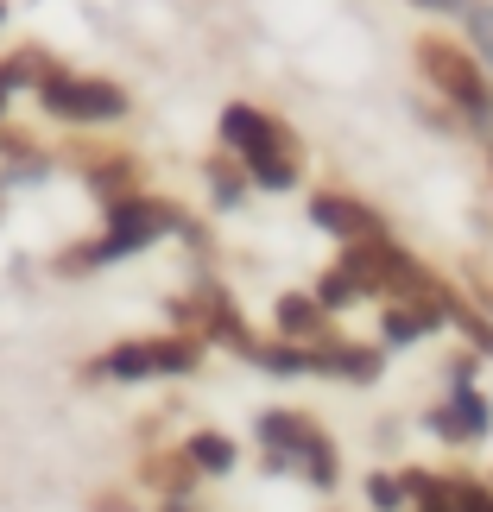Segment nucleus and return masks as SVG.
I'll use <instances>...</instances> for the list:
<instances>
[{"label":"nucleus","mask_w":493,"mask_h":512,"mask_svg":"<svg viewBox=\"0 0 493 512\" xmlns=\"http://www.w3.org/2000/svg\"><path fill=\"white\" fill-rule=\"evenodd\" d=\"M32 89H38V102H45L57 121H121L127 114V89L108 83V76H70V70L45 64Z\"/></svg>","instance_id":"obj_3"},{"label":"nucleus","mask_w":493,"mask_h":512,"mask_svg":"<svg viewBox=\"0 0 493 512\" xmlns=\"http://www.w3.org/2000/svg\"><path fill=\"white\" fill-rule=\"evenodd\" d=\"M418 70H424V83L449 95L468 121H493V89H487V70L468 57L456 38H443V32H424L418 38Z\"/></svg>","instance_id":"obj_2"},{"label":"nucleus","mask_w":493,"mask_h":512,"mask_svg":"<svg viewBox=\"0 0 493 512\" xmlns=\"http://www.w3.org/2000/svg\"><path fill=\"white\" fill-rule=\"evenodd\" d=\"M184 462L190 468H209V475H228V468H234V449H228L222 430H196V437L184 443Z\"/></svg>","instance_id":"obj_9"},{"label":"nucleus","mask_w":493,"mask_h":512,"mask_svg":"<svg viewBox=\"0 0 493 512\" xmlns=\"http://www.w3.org/2000/svg\"><path fill=\"white\" fill-rule=\"evenodd\" d=\"M279 329L291 342H329V304L323 298H279Z\"/></svg>","instance_id":"obj_8"},{"label":"nucleus","mask_w":493,"mask_h":512,"mask_svg":"<svg viewBox=\"0 0 493 512\" xmlns=\"http://www.w3.org/2000/svg\"><path fill=\"white\" fill-rule=\"evenodd\" d=\"M0 19H7V0H0Z\"/></svg>","instance_id":"obj_15"},{"label":"nucleus","mask_w":493,"mask_h":512,"mask_svg":"<svg viewBox=\"0 0 493 512\" xmlns=\"http://www.w3.org/2000/svg\"><path fill=\"white\" fill-rule=\"evenodd\" d=\"M165 512H184V506H177V500H171V506H165Z\"/></svg>","instance_id":"obj_14"},{"label":"nucleus","mask_w":493,"mask_h":512,"mask_svg":"<svg viewBox=\"0 0 493 512\" xmlns=\"http://www.w3.org/2000/svg\"><path fill=\"white\" fill-rule=\"evenodd\" d=\"M418 7H462V0H418Z\"/></svg>","instance_id":"obj_12"},{"label":"nucleus","mask_w":493,"mask_h":512,"mask_svg":"<svg viewBox=\"0 0 493 512\" xmlns=\"http://www.w3.org/2000/svg\"><path fill=\"white\" fill-rule=\"evenodd\" d=\"M260 437L272 443V456L298 462L317 487L335 481V449H329V437L310 418H298V411H266V418H260Z\"/></svg>","instance_id":"obj_6"},{"label":"nucleus","mask_w":493,"mask_h":512,"mask_svg":"<svg viewBox=\"0 0 493 512\" xmlns=\"http://www.w3.org/2000/svg\"><path fill=\"white\" fill-rule=\"evenodd\" d=\"M222 146L247 165L253 184H266V190H291V184H298V140H291L272 114L234 102L222 114Z\"/></svg>","instance_id":"obj_1"},{"label":"nucleus","mask_w":493,"mask_h":512,"mask_svg":"<svg viewBox=\"0 0 493 512\" xmlns=\"http://www.w3.org/2000/svg\"><path fill=\"white\" fill-rule=\"evenodd\" d=\"M203 361V336H140V342H121L108 348L95 373L108 380H152V373H190Z\"/></svg>","instance_id":"obj_4"},{"label":"nucleus","mask_w":493,"mask_h":512,"mask_svg":"<svg viewBox=\"0 0 493 512\" xmlns=\"http://www.w3.org/2000/svg\"><path fill=\"white\" fill-rule=\"evenodd\" d=\"M165 228H177V209L159 203V196H146V190H133L121 203H108V241L95 247L89 260L102 266V260H121V253H140V247L159 241Z\"/></svg>","instance_id":"obj_5"},{"label":"nucleus","mask_w":493,"mask_h":512,"mask_svg":"<svg viewBox=\"0 0 493 512\" xmlns=\"http://www.w3.org/2000/svg\"><path fill=\"white\" fill-rule=\"evenodd\" d=\"M0 108H7V83H0Z\"/></svg>","instance_id":"obj_13"},{"label":"nucleus","mask_w":493,"mask_h":512,"mask_svg":"<svg viewBox=\"0 0 493 512\" xmlns=\"http://www.w3.org/2000/svg\"><path fill=\"white\" fill-rule=\"evenodd\" d=\"M310 215H317L323 228H335L342 241H373V234H386V222H380L367 203H354V196H317V203H310Z\"/></svg>","instance_id":"obj_7"},{"label":"nucleus","mask_w":493,"mask_h":512,"mask_svg":"<svg viewBox=\"0 0 493 512\" xmlns=\"http://www.w3.org/2000/svg\"><path fill=\"white\" fill-rule=\"evenodd\" d=\"M89 512H133V506H127V500H121V494H102V500H95V506H89Z\"/></svg>","instance_id":"obj_11"},{"label":"nucleus","mask_w":493,"mask_h":512,"mask_svg":"<svg viewBox=\"0 0 493 512\" xmlns=\"http://www.w3.org/2000/svg\"><path fill=\"white\" fill-rule=\"evenodd\" d=\"M367 494H373V506H380V512H399V506H405V481L373 475V481H367Z\"/></svg>","instance_id":"obj_10"}]
</instances>
